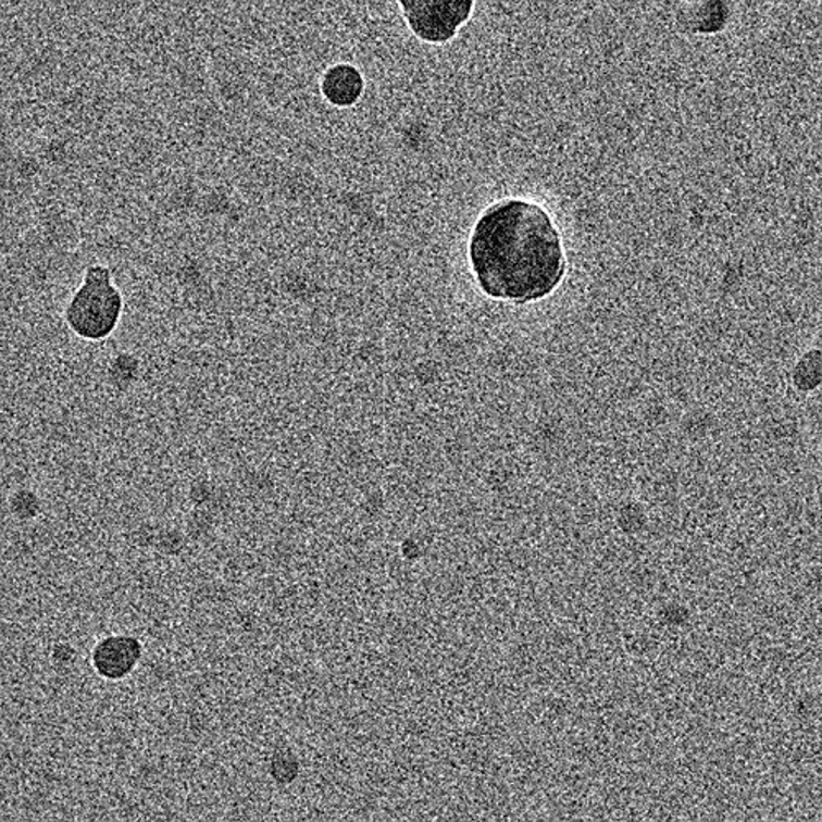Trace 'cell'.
Segmentation results:
<instances>
[{"mask_svg":"<svg viewBox=\"0 0 822 822\" xmlns=\"http://www.w3.org/2000/svg\"><path fill=\"white\" fill-rule=\"evenodd\" d=\"M321 92L331 104L337 108H351L364 92V78L358 67L352 64H336L324 73Z\"/></svg>","mask_w":822,"mask_h":822,"instance_id":"cell-6","label":"cell"},{"mask_svg":"<svg viewBox=\"0 0 822 822\" xmlns=\"http://www.w3.org/2000/svg\"><path fill=\"white\" fill-rule=\"evenodd\" d=\"M140 374H142V365H140L139 358H135L134 354H128V352H121L109 362V385L121 394L134 388L135 384L139 382Z\"/></svg>","mask_w":822,"mask_h":822,"instance_id":"cell-7","label":"cell"},{"mask_svg":"<svg viewBox=\"0 0 822 822\" xmlns=\"http://www.w3.org/2000/svg\"><path fill=\"white\" fill-rule=\"evenodd\" d=\"M220 496L216 484L208 475H196L189 481L188 489H186V500H188L189 507L208 506V503L220 499Z\"/></svg>","mask_w":822,"mask_h":822,"instance_id":"cell-10","label":"cell"},{"mask_svg":"<svg viewBox=\"0 0 822 822\" xmlns=\"http://www.w3.org/2000/svg\"><path fill=\"white\" fill-rule=\"evenodd\" d=\"M124 295L112 278V270L102 263H89L83 282L64 307L67 329L79 339H108L121 323Z\"/></svg>","mask_w":822,"mask_h":822,"instance_id":"cell-2","label":"cell"},{"mask_svg":"<svg viewBox=\"0 0 822 822\" xmlns=\"http://www.w3.org/2000/svg\"><path fill=\"white\" fill-rule=\"evenodd\" d=\"M300 760L291 750H277L270 757L269 775L281 786L291 785L300 776Z\"/></svg>","mask_w":822,"mask_h":822,"instance_id":"cell-9","label":"cell"},{"mask_svg":"<svg viewBox=\"0 0 822 822\" xmlns=\"http://www.w3.org/2000/svg\"><path fill=\"white\" fill-rule=\"evenodd\" d=\"M400 4L413 34L429 43L451 40L474 9L472 0H401Z\"/></svg>","mask_w":822,"mask_h":822,"instance_id":"cell-3","label":"cell"},{"mask_svg":"<svg viewBox=\"0 0 822 822\" xmlns=\"http://www.w3.org/2000/svg\"><path fill=\"white\" fill-rule=\"evenodd\" d=\"M78 648L72 642L60 640L51 645L50 661L54 668L67 670V668H72L78 661Z\"/></svg>","mask_w":822,"mask_h":822,"instance_id":"cell-11","label":"cell"},{"mask_svg":"<svg viewBox=\"0 0 822 822\" xmlns=\"http://www.w3.org/2000/svg\"><path fill=\"white\" fill-rule=\"evenodd\" d=\"M124 539L135 550L155 553L170 560L188 557L195 550L183 525H172L159 520L134 523L124 533Z\"/></svg>","mask_w":822,"mask_h":822,"instance_id":"cell-5","label":"cell"},{"mask_svg":"<svg viewBox=\"0 0 822 822\" xmlns=\"http://www.w3.org/2000/svg\"><path fill=\"white\" fill-rule=\"evenodd\" d=\"M146 647L137 635L109 634L96 642L89 663L96 676L108 683H119L139 668Z\"/></svg>","mask_w":822,"mask_h":822,"instance_id":"cell-4","label":"cell"},{"mask_svg":"<svg viewBox=\"0 0 822 822\" xmlns=\"http://www.w3.org/2000/svg\"><path fill=\"white\" fill-rule=\"evenodd\" d=\"M469 259L489 297L516 304L541 300L566 273L560 233L548 211L526 199H503L472 231Z\"/></svg>","mask_w":822,"mask_h":822,"instance_id":"cell-1","label":"cell"},{"mask_svg":"<svg viewBox=\"0 0 822 822\" xmlns=\"http://www.w3.org/2000/svg\"><path fill=\"white\" fill-rule=\"evenodd\" d=\"M8 510L17 522L30 523L43 515V497L32 487H17L8 499Z\"/></svg>","mask_w":822,"mask_h":822,"instance_id":"cell-8","label":"cell"}]
</instances>
